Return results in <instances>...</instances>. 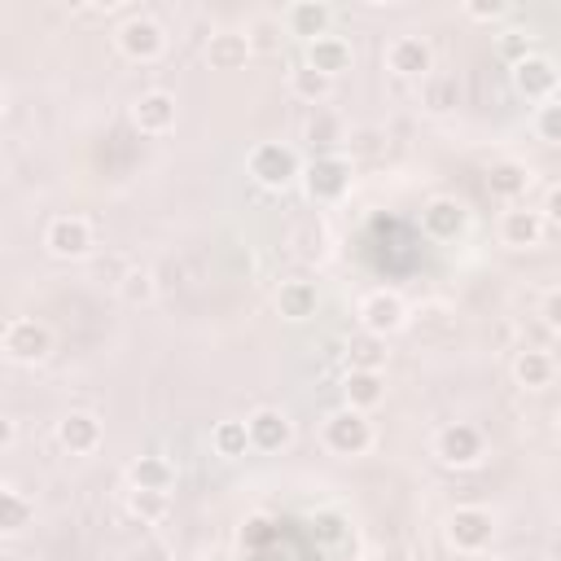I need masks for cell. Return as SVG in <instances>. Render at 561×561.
Returning a JSON list of instances; mask_svg holds the SVG:
<instances>
[{"instance_id":"obj_35","label":"cell","mask_w":561,"mask_h":561,"mask_svg":"<svg viewBox=\"0 0 561 561\" xmlns=\"http://www.w3.org/2000/svg\"><path fill=\"white\" fill-rule=\"evenodd\" d=\"M465 13H469V18H478V22H491V18H504V13H508V4H500V0H491V4L469 0V4H465Z\"/></svg>"},{"instance_id":"obj_38","label":"cell","mask_w":561,"mask_h":561,"mask_svg":"<svg viewBox=\"0 0 561 561\" xmlns=\"http://www.w3.org/2000/svg\"><path fill=\"white\" fill-rule=\"evenodd\" d=\"M13 434H18L13 421H4V425H0V447H13Z\"/></svg>"},{"instance_id":"obj_4","label":"cell","mask_w":561,"mask_h":561,"mask_svg":"<svg viewBox=\"0 0 561 561\" xmlns=\"http://www.w3.org/2000/svg\"><path fill=\"white\" fill-rule=\"evenodd\" d=\"M302 184L316 202H337L351 188V162L342 153H320L302 167Z\"/></svg>"},{"instance_id":"obj_19","label":"cell","mask_w":561,"mask_h":561,"mask_svg":"<svg viewBox=\"0 0 561 561\" xmlns=\"http://www.w3.org/2000/svg\"><path fill=\"white\" fill-rule=\"evenodd\" d=\"M329 22H333V9L320 4V0H298V4L285 9V26H289L294 35H302L307 44L320 39V35H329Z\"/></svg>"},{"instance_id":"obj_32","label":"cell","mask_w":561,"mask_h":561,"mask_svg":"<svg viewBox=\"0 0 561 561\" xmlns=\"http://www.w3.org/2000/svg\"><path fill=\"white\" fill-rule=\"evenodd\" d=\"M535 131H539V140L561 145V96H552V101L539 105V114H535Z\"/></svg>"},{"instance_id":"obj_14","label":"cell","mask_w":561,"mask_h":561,"mask_svg":"<svg viewBox=\"0 0 561 561\" xmlns=\"http://www.w3.org/2000/svg\"><path fill=\"white\" fill-rule=\"evenodd\" d=\"M57 443L70 451V456H88L101 447V421L92 412H66L57 421Z\"/></svg>"},{"instance_id":"obj_29","label":"cell","mask_w":561,"mask_h":561,"mask_svg":"<svg viewBox=\"0 0 561 561\" xmlns=\"http://www.w3.org/2000/svg\"><path fill=\"white\" fill-rule=\"evenodd\" d=\"M456 96H460V88H456L451 75H430V79H421V101H425V110L447 114V110L456 105Z\"/></svg>"},{"instance_id":"obj_17","label":"cell","mask_w":561,"mask_h":561,"mask_svg":"<svg viewBox=\"0 0 561 561\" xmlns=\"http://www.w3.org/2000/svg\"><path fill=\"white\" fill-rule=\"evenodd\" d=\"M543 228H548L543 210H530V206H513V210H504V219H500V237H504V245H513V250L539 245Z\"/></svg>"},{"instance_id":"obj_26","label":"cell","mask_w":561,"mask_h":561,"mask_svg":"<svg viewBox=\"0 0 561 561\" xmlns=\"http://www.w3.org/2000/svg\"><path fill=\"white\" fill-rule=\"evenodd\" d=\"M346 359H351V368L381 373V364H386V337H377V333H355L351 346H346Z\"/></svg>"},{"instance_id":"obj_5","label":"cell","mask_w":561,"mask_h":561,"mask_svg":"<svg viewBox=\"0 0 561 561\" xmlns=\"http://www.w3.org/2000/svg\"><path fill=\"white\" fill-rule=\"evenodd\" d=\"M114 39H118L123 57H131V61H158L162 48H167V31H162L153 18H145V13H131V18L118 26Z\"/></svg>"},{"instance_id":"obj_7","label":"cell","mask_w":561,"mask_h":561,"mask_svg":"<svg viewBox=\"0 0 561 561\" xmlns=\"http://www.w3.org/2000/svg\"><path fill=\"white\" fill-rule=\"evenodd\" d=\"M434 451H438L443 465H460V469H465V465H478V460H482L486 438H482L478 425H469V421H451L447 430H438Z\"/></svg>"},{"instance_id":"obj_28","label":"cell","mask_w":561,"mask_h":561,"mask_svg":"<svg viewBox=\"0 0 561 561\" xmlns=\"http://www.w3.org/2000/svg\"><path fill=\"white\" fill-rule=\"evenodd\" d=\"M289 88H294V96H302V101H324L329 92H333V79L329 75H320V70H311L307 61H298L294 70H289Z\"/></svg>"},{"instance_id":"obj_34","label":"cell","mask_w":561,"mask_h":561,"mask_svg":"<svg viewBox=\"0 0 561 561\" xmlns=\"http://www.w3.org/2000/svg\"><path fill=\"white\" fill-rule=\"evenodd\" d=\"M500 53L517 66L522 57H530V35H526V31H504V35H500Z\"/></svg>"},{"instance_id":"obj_31","label":"cell","mask_w":561,"mask_h":561,"mask_svg":"<svg viewBox=\"0 0 561 561\" xmlns=\"http://www.w3.org/2000/svg\"><path fill=\"white\" fill-rule=\"evenodd\" d=\"M127 513L140 522H158L167 513V491H131L127 495Z\"/></svg>"},{"instance_id":"obj_23","label":"cell","mask_w":561,"mask_h":561,"mask_svg":"<svg viewBox=\"0 0 561 561\" xmlns=\"http://www.w3.org/2000/svg\"><path fill=\"white\" fill-rule=\"evenodd\" d=\"M316 302H320V294H316L311 280H285V285L276 289V311H280L285 320H307V316H316Z\"/></svg>"},{"instance_id":"obj_10","label":"cell","mask_w":561,"mask_h":561,"mask_svg":"<svg viewBox=\"0 0 561 561\" xmlns=\"http://www.w3.org/2000/svg\"><path fill=\"white\" fill-rule=\"evenodd\" d=\"M557 66H552V57H543V53H530V57H522L517 66H513V88L522 92V96H530V101H552V92H557Z\"/></svg>"},{"instance_id":"obj_22","label":"cell","mask_w":561,"mask_h":561,"mask_svg":"<svg viewBox=\"0 0 561 561\" xmlns=\"http://www.w3.org/2000/svg\"><path fill=\"white\" fill-rule=\"evenodd\" d=\"M127 482H131V491H171L175 465L162 460V456H140V460H131Z\"/></svg>"},{"instance_id":"obj_16","label":"cell","mask_w":561,"mask_h":561,"mask_svg":"<svg viewBox=\"0 0 561 561\" xmlns=\"http://www.w3.org/2000/svg\"><path fill=\"white\" fill-rule=\"evenodd\" d=\"M421 228H425V237H434V241H451V237H460V228H465V206H460L456 197H430L425 210H421Z\"/></svg>"},{"instance_id":"obj_8","label":"cell","mask_w":561,"mask_h":561,"mask_svg":"<svg viewBox=\"0 0 561 561\" xmlns=\"http://www.w3.org/2000/svg\"><path fill=\"white\" fill-rule=\"evenodd\" d=\"M359 324H364V333L390 337V333H399V329L408 324V307H403L399 294H390V289H373V294L359 302Z\"/></svg>"},{"instance_id":"obj_6","label":"cell","mask_w":561,"mask_h":561,"mask_svg":"<svg viewBox=\"0 0 561 561\" xmlns=\"http://www.w3.org/2000/svg\"><path fill=\"white\" fill-rule=\"evenodd\" d=\"M386 70L399 79H430L434 75V48L421 35H394L386 44Z\"/></svg>"},{"instance_id":"obj_2","label":"cell","mask_w":561,"mask_h":561,"mask_svg":"<svg viewBox=\"0 0 561 561\" xmlns=\"http://www.w3.org/2000/svg\"><path fill=\"white\" fill-rule=\"evenodd\" d=\"M320 438H324V447L333 456H364L373 447V425H368V416L359 408H337V412L324 416Z\"/></svg>"},{"instance_id":"obj_15","label":"cell","mask_w":561,"mask_h":561,"mask_svg":"<svg viewBox=\"0 0 561 561\" xmlns=\"http://www.w3.org/2000/svg\"><path fill=\"white\" fill-rule=\"evenodd\" d=\"M250 53H254V44H250L245 31H215V35L206 39V61H210V70H241V66L250 61Z\"/></svg>"},{"instance_id":"obj_3","label":"cell","mask_w":561,"mask_h":561,"mask_svg":"<svg viewBox=\"0 0 561 561\" xmlns=\"http://www.w3.org/2000/svg\"><path fill=\"white\" fill-rule=\"evenodd\" d=\"M0 346H4V355H9L13 364H44V359H48V351H53V333H48L39 320L18 316V320H9V324H4Z\"/></svg>"},{"instance_id":"obj_37","label":"cell","mask_w":561,"mask_h":561,"mask_svg":"<svg viewBox=\"0 0 561 561\" xmlns=\"http://www.w3.org/2000/svg\"><path fill=\"white\" fill-rule=\"evenodd\" d=\"M543 219L561 224V184H552V188H548V197H543Z\"/></svg>"},{"instance_id":"obj_11","label":"cell","mask_w":561,"mask_h":561,"mask_svg":"<svg viewBox=\"0 0 561 561\" xmlns=\"http://www.w3.org/2000/svg\"><path fill=\"white\" fill-rule=\"evenodd\" d=\"M44 245L57 259H83V254H92V228L79 215H57L48 224V232H44Z\"/></svg>"},{"instance_id":"obj_30","label":"cell","mask_w":561,"mask_h":561,"mask_svg":"<svg viewBox=\"0 0 561 561\" xmlns=\"http://www.w3.org/2000/svg\"><path fill=\"white\" fill-rule=\"evenodd\" d=\"M118 294H123L131 307H145V302L153 298V272H145V267H131V272L118 280Z\"/></svg>"},{"instance_id":"obj_24","label":"cell","mask_w":561,"mask_h":561,"mask_svg":"<svg viewBox=\"0 0 561 561\" xmlns=\"http://www.w3.org/2000/svg\"><path fill=\"white\" fill-rule=\"evenodd\" d=\"M31 517H35V500L26 491H18V486H4L0 491V530L18 535L22 526H31Z\"/></svg>"},{"instance_id":"obj_33","label":"cell","mask_w":561,"mask_h":561,"mask_svg":"<svg viewBox=\"0 0 561 561\" xmlns=\"http://www.w3.org/2000/svg\"><path fill=\"white\" fill-rule=\"evenodd\" d=\"M307 140H311V145H316V140H320V145H337V140H342V123H337L333 114H316V118L307 123Z\"/></svg>"},{"instance_id":"obj_9","label":"cell","mask_w":561,"mask_h":561,"mask_svg":"<svg viewBox=\"0 0 561 561\" xmlns=\"http://www.w3.org/2000/svg\"><path fill=\"white\" fill-rule=\"evenodd\" d=\"M491 535H495V517L486 508L469 504V508H456L447 517V539H451L456 552H482L491 543Z\"/></svg>"},{"instance_id":"obj_40","label":"cell","mask_w":561,"mask_h":561,"mask_svg":"<svg viewBox=\"0 0 561 561\" xmlns=\"http://www.w3.org/2000/svg\"><path fill=\"white\" fill-rule=\"evenodd\" d=\"M482 561H500V557H482Z\"/></svg>"},{"instance_id":"obj_20","label":"cell","mask_w":561,"mask_h":561,"mask_svg":"<svg viewBox=\"0 0 561 561\" xmlns=\"http://www.w3.org/2000/svg\"><path fill=\"white\" fill-rule=\"evenodd\" d=\"M552 373H557V364H552L548 351L526 346V351H517V359H513V381H517L522 390H543V386L552 381Z\"/></svg>"},{"instance_id":"obj_27","label":"cell","mask_w":561,"mask_h":561,"mask_svg":"<svg viewBox=\"0 0 561 561\" xmlns=\"http://www.w3.org/2000/svg\"><path fill=\"white\" fill-rule=\"evenodd\" d=\"M210 447H215V456H224V460L245 456V451H250V430H245V421H219V425L210 430Z\"/></svg>"},{"instance_id":"obj_39","label":"cell","mask_w":561,"mask_h":561,"mask_svg":"<svg viewBox=\"0 0 561 561\" xmlns=\"http://www.w3.org/2000/svg\"><path fill=\"white\" fill-rule=\"evenodd\" d=\"M557 443H561V416H557Z\"/></svg>"},{"instance_id":"obj_1","label":"cell","mask_w":561,"mask_h":561,"mask_svg":"<svg viewBox=\"0 0 561 561\" xmlns=\"http://www.w3.org/2000/svg\"><path fill=\"white\" fill-rule=\"evenodd\" d=\"M245 171H250L263 188H289V184L302 175V162H298V153H294L289 145H280V140H263V145L250 149Z\"/></svg>"},{"instance_id":"obj_36","label":"cell","mask_w":561,"mask_h":561,"mask_svg":"<svg viewBox=\"0 0 561 561\" xmlns=\"http://www.w3.org/2000/svg\"><path fill=\"white\" fill-rule=\"evenodd\" d=\"M539 316H543V324H548V329H561V289H548V294H543Z\"/></svg>"},{"instance_id":"obj_18","label":"cell","mask_w":561,"mask_h":561,"mask_svg":"<svg viewBox=\"0 0 561 561\" xmlns=\"http://www.w3.org/2000/svg\"><path fill=\"white\" fill-rule=\"evenodd\" d=\"M351 61H355V53H351V44L342 35H320V39L307 44V66L320 70V75H329V79H337L342 70H351Z\"/></svg>"},{"instance_id":"obj_25","label":"cell","mask_w":561,"mask_h":561,"mask_svg":"<svg viewBox=\"0 0 561 561\" xmlns=\"http://www.w3.org/2000/svg\"><path fill=\"white\" fill-rule=\"evenodd\" d=\"M486 184H491V193H495V197H508V202H513V197H522V193H526L530 171H526L522 162H508V158H504V162H495V167H491Z\"/></svg>"},{"instance_id":"obj_13","label":"cell","mask_w":561,"mask_h":561,"mask_svg":"<svg viewBox=\"0 0 561 561\" xmlns=\"http://www.w3.org/2000/svg\"><path fill=\"white\" fill-rule=\"evenodd\" d=\"M131 123L145 131V136H162L175 127V96L171 92H140L131 101Z\"/></svg>"},{"instance_id":"obj_12","label":"cell","mask_w":561,"mask_h":561,"mask_svg":"<svg viewBox=\"0 0 561 561\" xmlns=\"http://www.w3.org/2000/svg\"><path fill=\"white\" fill-rule=\"evenodd\" d=\"M245 430H250V447L254 451H280L294 438V425H289V416L280 408H254L245 416Z\"/></svg>"},{"instance_id":"obj_21","label":"cell","mask_w":561,"mask_h":561,"mask_svg":"<svg viewBox=\"0 0 561 561\" xmlns=\"http://www.w3.org/2000/svg\"><path fill=\"white\" fill-rule=\"evenodd\" d=\"M342 394H346V408L368 412V408H377V403L386 399V381H381V373L351 368V373H346V381H342Z\"/></svg>"}]
</instances>
